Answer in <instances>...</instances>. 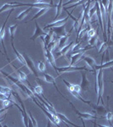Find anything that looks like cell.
I'll return each mask as SVG.
<instances>
[{"label":"cell","instance_id":"16","mask_svg":"<svg viewBox=\"0 0 113 127\" xmlns=\"http://www.w3.org/2000/svg\"><path fill=\"white\" fill-rule=\"evenodd\" d=\"M73 44H74V42H71L70 43H68V45L64 47L63 48H62L60 51H59V53L57 54V58H58V57H61V56H64V55H66L68 54V52L69 51V49L72 48V46H73Z\"/></svg>","mask_w":113,"mask_h":127},{"label":"cell","instance_id":"11","mask_svg":"<svg viewBox=\"0 0 113 127\" xmlns=\"http://www.w3.org/2000/svg\"><path fill=\"white\" fill-rule=\"evenodd\" d=\"M81 60H84L85 61L86 64L90 67V69L92 70V72H94V67L96 66V63H95V60L92 58V57H90V56H87V55H82V57L80 58L79 61Z\"/></svg>","mask_w":113,"mask_h":127},{"label":"cell","instance_id":"9","mask_svg":"<svg viewBox=\"0 0 113 127\" xmlns=\"http://www.w3.org/2000/svg\"><path fill=\"white\" fill-rule=\"evenodd\" d=\"M35 26H36V30H35L33 36L30 38V39H31L32 41H35L36 38L40 37V36H45L47 34V32H45L40 27V26H39L37 21L35 22Z\"/></svg>","mask_w":113,"mask_h":127},{"label":"cell","instance_id":"8","mask_svg":"<svg viewBox=\"0 0 113 127\" xmlns=\"http://www.w3.org/2000/svg\"><path fill=\"white\" fill-rule=\"evenodd\" d=\"M69 19V17L64 18V19H61V20H57L56 21H53L52 23L51 24H47L45 26L44 29H52V28H54V27H59V26H65V24L67 23L68 20Z\"/></svg>","mask_w":113,"mask_h":127},{"label":"cell","instance_id":"37","mask_svg":"<svg viewBox=\"0 0 113 127\" xmlns=\"http://www.w3.org/2000/svg\"><path fill=\"white\" fill-rule=\"evenodd\" d=\"M29 117H30V119L31 120V122H32V125H33L34 127H37V122H36V120L33 117V115L31 114V113L29 112Z\"/></svg>","mask_w":113,"mask_h":127},{"label":"cell","instance_id":"41","mask_svg":"<svg viewBox=\"0 0 113 127\" xmlns=\"http://www.w3.org/2000/svg\"><path fill=\"white\" fill-rule=\"evenodd\" d=\"M73 91L74 92H77V93H80L81 91V88H80V86L79 85H73Z\"/></svg>","mask_w":113,"mask_h":127},{"label":"cell","instance_id":"42","mask_svg":"<svg viewBox=\"0 0 113 127\" xmlns=\"http://www.w3.org/2000/svg\"><path fill=\"white\" fill-rule=\"evenodd\" d=\"M9 107H5V108H1V109H0V115H1L3 113H4L7 109H9Z\"/></svg>","mask_w":113,"mask_h":127},{"label":"cell","instance_id":"31","mask_svg":"<svg viewBox=\"0 0 113 127\" xmlns=\"http://www.w3.org/2000/svg\"><path fill=\"white\" fill-rule=\"evenodd\" d=\"M108 48H109L108 43H107V42H104L103 44L100 46V48H99V50H98V54H101V53H103L104 51H106Z\"/></svg>","mask_w":113,"mask_h":127},{"label":"cell","instance_id":"43","mask_svg":"<svg viewBox=\"0 0 113 127\" xmlns=\"http://www.w3.org/2000/svg\"><path fill=\"white\" fill-rule=\"evenodd\" d=\"M93 123H94V126H98V127H109V126H102V125L96 124L95 122H93Z\"/></svg>","mask_w":113,"mask_h":127},{"label":"cell","instance_id":"24","mask_svg":"<svg viewBox=\"0 0 113 127\" xmlns=\"http://www.w3.org/2000/svg\"><path fill=\"white\" fill-rule=\"evenodd\" d=\"M69 36H70V34L67 35V36H62V37L59 38V42H58V48L61 49L63 48L65 46H66V42H68V37Z\"/></svg>","mask_w":113,"mask_h":127},{"label":"cell","instance_id":"7","mask_svg":"<svg viewBox=\"0 0 113 127\" xmlns=\"http://www.w3.org/2000/svg\"><path fill=\"white\" fill-rule=\"evenodd\" d=\"M44 54H45V57H46V59L47 60V62L52 65V67L55 69V71H57L56 63H55L56 59H55L54 56H53V54H52V52H50V51L47 49V47H45V46H44Z\"/></svg>","mask_w":113,"mask_h":127},{"label":"cell","instance_id":"25","mask_svg":"<svg viewBox=\"0 0 113 127\" xmlns=\"http://www.w3.org/2000/svg\"><path fill=\"white\" fill-rule=\"evenodd\" d=\"M48 9H40L39 11L37 12V13L33 17H32V19L31 20H30L29 21H27V23L28 22H30V21H33V20H37L38 18H40L41 16H42L43 15H45V14L46 13L47 11H48Z\"/></svg>","mask_w":113,"mask_h":127},{"label":"cell","instance_id":"44","mask_svg":"<svg viewBox=\"0 0 113 127\" xmlns=\"http://www.w3.org/2000/svg\"><path fill=\"white\" fill-rule=\"evenodd\" d=\"M46 127H52V123L48 120L47 121V125H46Z\"/></svg>","mask_w":113,"mask_h":127},{"label":"cell","instance_id":"5","mask_svg":"<svg viewBox=\"0 0 113 127\" xmlns=\"http://www.w3.org/2000/svg\"><path fill=\"white\" fill-rule=\"evenodd\" d=\"M22 55H23L24 60H25L26 66H27V68L30 69V71H31V73L33 74V75L36 77V78H37V80H39L38 72H37V70H36V66H35V64H34L33 61H32V59H30V57H29L26 54H23Z\"/></svg>","mask_w":113,"mask_h":127},{"label":"cell","instance_id":"10","mask_svg":"<svg viewBox=\"0 0 113 127\" xmlns=\"http://www.w3.org/2000/svg\"><path fill=\"white\" fill-rule=\"evenodd\" d=\"M81 75H82V80H81V84H80V88L84 92L89 91V88L90 87V82L87 78V75H86L85 72H82Z\"/></svg>","mask_w":113,"mask_h":127},{"label":"cell","instance_id":"21","mask_svg":"<svg viewBox=\"0 0 113 127\" xmlns=\"http://www.w3.org/2000/svg\"><path fill=\"white\" fill-rule=\"evenodd\" d=\"M71 93H72V95H73L74 97L77 98V99L80 100V101H81V102H83V103H86V104H88V105H90V107H92V105H93V103H92L90 101H88V100L84 99V98L81 97V95H80V94H79V93H77V92L73 91V92H71Z\"/></svg>","mask_w":113,"mask_h":127},{"label":"cell","instance_id":"45","mask_svg":"<svg viewBox=\"0 0 113 127\" xmlns=\"http://www.w3.org/2000/svg\"><path fill=\"white\" fill-rule=\"evenodd\" d=\"M4 77V75H3V74L1 73V71H0V78H3Z\"/></svg>","mask_w":113,"mask_h":127},{"label":"cell","instance_id":"33","mask_svg":"<svg viewBox=\"0 0 113 127\" xmlns=\"http://www.w3.org/2000/svg\"><path fill=\"white\" fill-rule=\"evenodd\" d=\"M38 69L41 72L45 71V69H46V64L43 62V61H39L38 62Z\"/></svg>","mask_w":113,"mask_h":127},{"label":"cell","instance_id":"36","mask_svg":"<svg viewBox=\"0 0 113 127\" xmlns=\"http://www.w3.org/2000/svg\"><path fill=\"white\" fill-rule=\"evenodd\" d=\"M87 35H88V37H89V39H90V38H91V37H93V36H95V35H96L95 30L93 29V28H91L90 30L88 31Z\"/></svg>","mask_w":113,"mask_h":127},{"label":"cell","instance_id":"4","mask_svg":"<svg viewBox=\"0 0 113 127\" xmlns=\"http://www.w3.org/2000/svg\"><path fill=\"white\" fill-rule=\"evenodd\" d=\"M14 11V9H11L9 11V15L7 16V18H6V20H5V21H4V23H3V25L2 26V27L0 28V41H1V43L2 45H3V50H4V54L6 55V57H7V59L9 60V57H8V54H7V50H6V48H5V45H4V36H5V26H6V24H7V21H8V20L9 19V17H10V15H11V14H12V12Z\"/></svg>","mask_w":113,"mask_h":127},{"label":"cell","instance_id":"32","mask_svg":"<svg viewBox=\"0 0 113 127\" xmlns=\"http://www.w3.org/2000/svg\"><path fill=\"white\" fill-rule=\"evenodd\" d=\"M34 91H35V93H36V94L42 96V93H43V88H42V86H36V87H34Z\"/></svg>","mask_w":113,"mask_h":127},{"label":"cell","instance_id":"29","mask_svg":"<svg viewBox=\"0 0 113 127\" xmlns=\"http://www.w3.org/2000/svg\"><path fill=\"white\" fill-rule=\"evenodd\" d=\"M63 83L66 85V87H67V88H68V90L69 92H73V84H72V83H70L69 81H66L65 79H63Z\"/></svg>","mask_w":113,"mask_h":127},{"label":"cell","instance_id":"17","mask_svg":"<svg viewBox=\"0 0 113 127\" xmlns=\"http://www.w3.org/2000/svg\"><path fill=\"white\" fill-rule=\"evenodd\" d=\"M92 108L95 110V112L99 114H106V113L108 112V108H105L104 105L102 106H99L96 105V104H94L92 105Z\"/></svg>","mask_w":113,"mask_h":127},{"label":"cell","instance_id":"30","mask_svg":"<svg viewBox=\"0 0 113 127\" xmlns=\"http://www.w3.org/2000/svg\"><path fill=\"white\" fill-rule=\"evenodd\" d=\"M83 47H82V43H81V42H79L77 44L75 45V46H73V49H72V52L70 53V55H72L73 54V53H75L76 51H79V49H81Z\"/></svg>","mask_w":113,"mask_h":127},{"label":"cell","instance_id":"46","mask_svg":"<svg viewBox=\"0 0 113 127\" xmlns=\"http://www.w3.org/2000/svg\"><path fill=\"white\" fill-rule=\"evenodd\" d=\"M109 126H110L109 127H113V124L112 122H109Z\"/></svg>","mask_w":113,"mask_h":127},{"label":"cell","instance_id":"35","mask_svg":"<svg viewBox=\"0 0 113 127\" xmlns=\"http://www.w3.org/2000/svg\"><path fill=\"white\" fill-rule=\"evenodd\" d=\"M95 13H96V6H95V4H94L93 6V8H91V9H90V12H89V18H90V20L92 19V17H93Z\"/></svg>","mask_w":113,"mask_h":127},{"label":"cell","instance_id":"20","mask_svg":"<svg viewBox=\"0 0 113 127\" xmlns=\"http://www.w3.org/2000/svg\"><path fill=\"white\" fill-rule=\"evenodd\" d=\"M52 37H53V32L51 30H49V32H47V34L44 36V41H42L45 47L48 46V44L50 43L51 41L52 40Z\"/></svg>","mask_w":113,"mask_h":127},{"label":"cell","instance_id":"39","mask_svg":"<svg viewBox=\"0 0 113 127\" xmlns=\"http://www.w3.org/2000/svg\"><path fill=\"white\" fill-rule=\"evenodd\" d=\"M106 120H108V122H112V118H113V113H112L111 111H108L106 114Z\"/></svg>","mask_w":113,"mask_h":127},{"label":"cell","instance_id":"48","mask_svg":"<svg viewBox=\"0 0 113 127\" xmlns=\"http://www.w3.org/2000/svg\"><path fill=\"white\" fill-rule=\"evenodd\" d=\"M112 83H113V81H112Z\"/></svg>","mask_w":113,"mask_h":127},{"label":"cell","instance_id":"15","mask_svg":"<svg viewBox=\"0 0 113 127\" xmlns=\"http://www.w3.org/2000/svg\"><path fill=\"white\" fill-rule=\"evenodd\" d=\"M11 46H12V48H13L14 54H15V56H16V58H17V59L22 64L24 65V66H26V63H25V60H24L23 55L20 54V53H19V51H18L17 49L15 48V47H14V42H11Z\"/></svg>","mask_w":113,"mask_h":127},{"label":"cell","instance_id":"47","mask_svg":"<svg viewBox=\"0 0 113 127\" xmlns=\"http://www.w3.org/2000/svg\"><path fill=\"white\" fill-rule=\"evenodd\" d=\"M112 42H113V37H112Z\"/></svg>","mask_w":113,"mask_h":127},{"label":"cell","instance_id":"22","mask_svg":"<svg viewBox=\"0 0 113 127\" xmlns=\"http://www.w3.org/2000/svg\"><path fill=\"white\" fill-rule=\"evenodd\" d=\"M12 93H13V90L9 87H2L0 86V93L3 94V95L6 96L7 97H9V96L11 95Z\"/></svg>","mask_w":113,"mask_h":127},{"label":"cell","instance_id":"27","mask_svg":"<svg viewBox=\"0 0 113 127\" xmlns=\"http://www.w3.org/2000/svg\"><path fill=\"white\" fill-rule=\"evenodd\" d=\"M18 26L17 25H12L9 27V32L10 35V38H11V42H14V34L16 33V31H17Z\"/></svg>","mask_w":113,"mask_h":127},{"label":"cell","instance_id":"1","mask_svg":"<svg viewBox=\"0 0 113 127\" xmlns=\"http://www.w3.org/2000/svg\"><path fill=\"white\" fill-rule=\"evenodd\" d=\"M95 91L97 94V104L101 102L102 105H104L103 94H104V81H103V69H100L95 72Z\"/></svg>","mask_w":113,"mask_h":127},{"label":"cell","instance_id":"18","mask_svg":"<svg viewBox=\"0 0 113 127\" xmlns=\"http://www.w3.org/2000/svg\"><path fill=\"white\" fill-rule=\"evenodd\" d=\"M113 66V59L109 62H106L105 64H102L100 65H96L94 67V73L96 72L97 70H100V69H107V68H112Z\"/></svg>","mask_w":113,"mask_h":127},{"label":"cell","instance_id":"2","mask_svg":"<svg viewBox=\"0 0 113 127\" xmlns=\"http://www.w3.org/2000/svg\"><path fill=\"white\" fill-rule=\"evenodd\" d=\"M18 5L20 6H29V8H38L40 9H50V8H53L54 7V4H53V1H51L50 3L46 1H42V0H36V1H34L33 3H20V2H16Z\"/></svg>","mask_w":113,"mask_h":127},{"label":"cell","instance_id":"28","mask_svg":"<svg viewBox=\"0 0 113 127\" xmlns=\"http://www.w3.org/2000/svg\"><path fill=\"white\" fill-rule=\"evenodd\" d=\"M12 66L16 69V71H17L18 75H19V79L20 81H27V75H26L25 73H24L23 71L20 70L19 69H16L15 67H14V65H12Z\"/></svg>","mask_w":113,"mask_h":127},{"label":"cell","instance_id":"12","mask_svg":"<svg viewBox=\"0 0 113 127\" xmlns=\"http://www.w3.org/2000/svg\"><path fill=\"white\" fill-rule=\"evenodd\" d=\"M53 33H55L57 35V36L58 37H62V36H65L68 34H71L70 32H67L66 30H65V26H59V27H54L50 29Z\"/></svg>","mask_w":113,"mask_h":127},{"label":"cell","instance_id":"49","mask_svg":"<svg viewBox=\"0 0 113 127\" xmlns=\"http://www.w3.org/2000/svg\"><path fill=\"white\" fill-rule=\"evenodd\" d=\"M112 72H113V69H112Z\"/></svg>","mask_w":113,"mask_h":127},{"label":"cell","instance_id":"40","mask_svg":"<svg viewBox=\"0 0 113 127\" xmlns=\"http://www.w3.org/2000/svg\"><path fill=\"white\" fill-rule=\"evenodd\" d=\"M97 39H98V37H96V36H93V37L90 38L89 44L90 45V46L94 47V43H95V42H96V40H97Z\"/></svg>","mask_w":113,"mask_h":127},{"label":"cell","instance_id":"6","mask_svg":"<svg viewBox=\"0 0 113 127\" xmlns=\"http://www.w3.org/2000/svg\"><path fill=\"white\" fill-rule=\"evenodd\" d=\"M68 103L72 106V108H73V110L75 112V114H77V115L79 116L80 119H83V120H97V119H98L97 116L94 115V114H89V113H81V112H79V110L76 109L75 106L73 105V104L71 102L68 101Z\"/></svg>","mask_w":113,"mask_h":127},{"label":"cell","instance_id":"26","mask_svg":"<svg viewBox=\"0 0 113 127\" xmlns=\"http://www.w3.org/2000/svg\"><path fill=\"white\" fill-rule=\"evenodd\" d=\"M30 10H31V8H27V9H24V11H21L19 14V15H18L17 17L15 18V20H24V18H25L26 16L28 15V14L30 13Z\"/></svg>","mask_w":113,"mask_h":127},{"label":"cell","instance_id":"3","mask_svg":"<svg viewBox=\"0 0 113 127\" xmlns=\"http://www.w3.org/2000/svg\"><path fill=\"white\" fill-rule=\"evenodd\" d=\"M78 70H85V71H90L92 72L90 69H87L85 66H63V67H57V71L58 73V75H60L63 73H68V72H73V71H78Z\"/></svg>","mask_w":113,"mask_h":127},{"label":"cell","instance_id":"23","mask_svg":"<svg viewBox=\"0 0 113 127\" xmlns=\"http://www.w3.org/2000/svg\"><path fill=\"white\" fill-rule=\"evenodd\" d=\"M84 54H77L71 55V61H70V65L71 66H74V64H78L79 62V59L82 57V55Z\"/></svg>","mask_w":113,"mask_h":127},{"label":"cell","instance_id":"34","mask_svg":"<svg viewBox=\"0 0 113 127\" xmlns=\"http://www.w3.org/2000/svg\"><path fill=\"white\" fill-rule=\"evenodd\" d=\"M85 2H84V1H78V2H76V3H74L73 5H70L69 7H67V8H63L64 9H66V10H68V9H72V8H75V7H77V6H79V5H83L84 3H85Z\"/></svg>","mask_w":113,"mask_h":127},{"label":"cell","instance_id":"13","mask_svg":"<svg viewBox=\"0 0 113 127\" xmlns=\"http://www.w3.org/2000/svg\"><path fill=\"white\" fill-rule=\"evenodd\" d=\"M43 76H44V80L46 81V82L51 83V84H53V85H54V87H56L57 91L58 92V93H60V95L62 96V97H65L64 96H63V94L61 93V92L59 91L58 88H57V84H56V80L54 79V77L52 76V75H48V74H44V75H43Z\"/></svg>","mask_w":113,"mask_h":127},{"label":"cell","instance_id":"38","mask_svg":"<svg viewBox=\"0 0 113 127\" xmlns=\"http://www.w3.org/2000/svg\"><path fill=\"white\" fill-rule=\"evenodd\" d=\"M3 105L4 106V107H12L13 106V103H11V99H7V100H4V101H3Z\"/></svg>","mask_w":113,"mask_h":127},{"label":"cell","instance_id":"14","mask_svg":"<svg viewBox=\"0 0 113 127\" xmlns=\"http://www.w3.org/2000/svg\"><path fill=\"white\" fill-rule=\"evenodd\" d=\"M20 7L19 5L16 3V2H12V3H4V4L2 5V7L0 8V14L2 12H4L6 10H9V9H14L15 8Z\"/></svg>","mask_w":113,"mask_h":127},{"label":"cell","instance_id":"19","mask_svg":"<svg viewBox=\"0 0 113 127\" xmlns=\"http://www.w3.org/2000/svg\"><path fill=\"white\" fill-rule=\"evenodd\" d=\"M63 1H62V0H60V1L58 2V3H57V5H56V15H55L54 18H53L54 21L57 20V18H58L59 16L61 15L62 12H63Z\"/></svg>","mask_w":113,"mask_h":127}]
</instances>
